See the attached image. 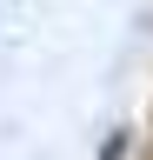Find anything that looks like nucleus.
I'll return each instance as SVG.
<instances>
[{
	"instance_id": "nucleus-1",
	"label": "nucleus",
	"mask_w": 153,
	"mask_h": 160,
	"mask_svg": "<svg viewBox=\"0 0 153 160\" xmlns=\"http://www.w3.org/2000/svg\"><path fill=\"white\" fill-rule=\"evenodd\" d=\"M127 133H133V127H120V133H107V147H100V160H127Z\"/></svg>"
}]
</instances>
